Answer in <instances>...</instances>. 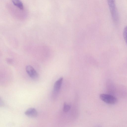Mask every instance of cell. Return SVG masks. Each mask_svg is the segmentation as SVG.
I'll list each match as a JSON object with an SVG mask.
<instances>
[{"mask_svg":"<svg viewBox=\"0 0 127 127\" xmlns=\"http://www.w3.org/2000/svg\"><path fill=\"white\" fill-rule=\"evenodd\" d=\"M107 1L113 20L115 24H117L119 22V17L115 0H108Z\"/></svg>","mask_w":127,"mask_h":127,"instance_id":"obj_1","label":"cell"},{"mask_svg":"<svg viewBox=\"0 0 127 127\" xmlns=\"http://www.w3.org/2000/svg\"><path fill=\"white\" fill-rule=\"evenodd\" d=\"M99 97L102 101L108 104H114L117 102V98L113 95L110 94H101L100 95Z\"/></svg>","mask_w":127,"mask_h":127,"instance_id":"obj_2","label":"cell"},{"mask_svg":"<svg viewBox=\"0 0 127 127\" xmlns=\"http://www.w3.org/2000/svg\"><path fill=\"white\" fill-rule=\"evenodd\" d=\"M63 80V78L61 77L55 82L52 92V97L55 99L57 97L60 89Z\"/></svg>","mask_w":127,"mask_h":127,"instance_id":"obj_3","label":"cell"},{"mask_svg":"<svg viewBox=\"0 0 127 127\" xmlns=\"http://www.w3.org/2000/svg\"><path fill=\"white\" fill-rule=\"evenodd\" d=\"M26 70L27 73L31 78L34 79H37L38 78V73L32 66L27 65L26 67Z\"/></svg>","mask_w":127,"mask_h":127,"instance_id":"obj_4","label":"cell"},{"mask_svg":"<svg viewBox=\"0 0 127 127\" xmlns=\"http://www.w3.org/2000/svg\"><path fill=\"white\" fill-rule=\"evenodd\" d=\"M25 114L27 116L33 118L36 117L38 115L37 111L33 108H30L28 109L25 112Z\"/></svg>","mask_w":127,"mask_h":127,"instance_id":"obj_5","label":"cell"},{"mask_svg":"<svg viewBox=\"0 0 127 127\" xmlns=\"http://www.w3.org/2000/svg\"><path fill=\"white\" fill-rule=\"evenodd\" d=\"M12 1L13 4L21 10L24 9V5L22 2L19 0H13Z\"/></svg>","mask_w":127,"mask_h":127,"instance_id":"obj_6","label":"cell"},{"mask_svg":"<svg viewBox=\"0 0 127 127\" xmlns=\"http://www.w3.org/2000/svg\"><path fill=\"white\" fill-rule=\"evenodd\" d=\"M70 108V105L66 103H64L63 108V111L64 112H67L69 110Z\"/></svg>","mask_w":127,"mask_h":127,"instance_id":"obj_7","label":"cell"},{"mask_svg":"<svg viewBox=\"0 0 127 127\" xmlns=\"http://www.w3.org/2000/svg\"><path fill=\"white\" fill-rule=\"evenodd\" d=\"M123 35L125 41L127 45V26H125L124 28Z\"/></svg>","mask_w":127,"mask_h":127,"instance_id":"obj_8","label":"cell"},{"mask_svg":"<svg viewBox=\"0 0 127 127\" xmlns=\"http://www.w3.org/2000/svg\"><path fill=\"white\" fill-rule=\"evenodd\" d=\"M7 62L9 64H11L13 62V61L12 59H9L7 60Z\"/></svg>","mask_w":127,"mask_h":127,"instance_id":"obj_9","label":"cell"},{"mask_svg":"<svg viewBox=\"0 0 127 127\" xmlns=\"http://www.w3.org/2000/svg\"><path fill=\"white\" fill-rule=\"evenodd\" d=\"M95 127H102L98 125L97 126H96Z\"/></svg>","mask_w":127,"mask_h":127,"instance_id":"obj_10","label":"cell"}]
</instances>
